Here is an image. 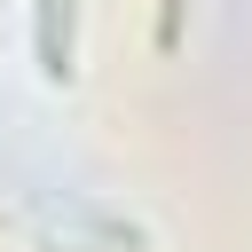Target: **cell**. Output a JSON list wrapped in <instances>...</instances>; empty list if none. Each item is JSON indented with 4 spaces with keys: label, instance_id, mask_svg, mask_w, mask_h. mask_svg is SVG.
Returning a JSON list of instances; mask_svg holds the SVG:
<instances>
[{
    "label": "cell",
    "instance_id": "cell-2",
    "mask_svg": "<svg viewBox=\"0 0 252 252\" xmlns=\"http://www.w3.org/2000/svg\"><path fill=\"white\" fill-rule=\"evenodd\" d=\"M181 39V0H158V47Z\"/></svg>",
    "mask_w": 252,
    "mask_h": 252
},
{
    "label": "cell",
    "instance_id": "cell-1",
    "mask_svg": "<svg viewBox=\"0 0 252 252\" xmlns=\"http://www.w3.org/2000/svg\"><path fill=\"white\" fill-rule=\"evenodd\" d=\"M32 47L47 79H71V0H32Z\"/></svg>",
    "mask_w": 252,
    "mask_h": 252
}]
</instances>
